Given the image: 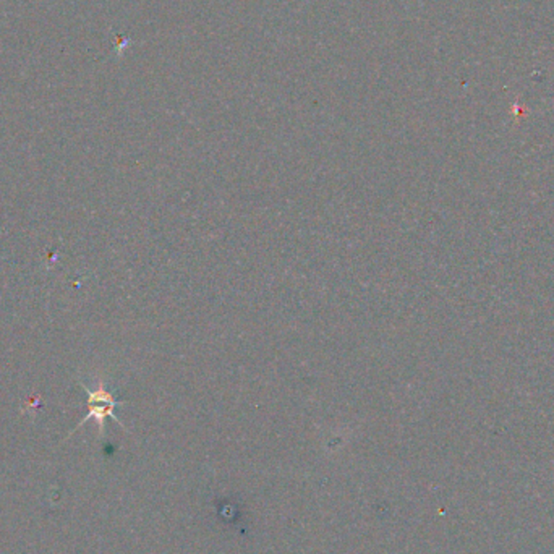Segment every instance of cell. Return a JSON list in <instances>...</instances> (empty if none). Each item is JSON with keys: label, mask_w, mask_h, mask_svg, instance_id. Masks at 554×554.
Here are the masks:
<instances>
[{"label": "cell", "mask_w": 554, "mask_h": 554, "mask_svg": "<svg viewBox=\"0 0 554 554\" xmlns=\"http://www.w3.org/2000/svg\"><path fill=\"white\" fill-rule=\"evenodd\" d=\"M81 386H83L86 396H88V413H86V417L78 423V426H76L73 431H76L78 428L83 426L86 422L94 420L96 423H98L99 435L104 436L105 420H107V418H112V420L117 422L120 426H123V423L119 420L117 415H115V408H117L119 406H122L123 401L115 399V396L109 391L104 381H99L98 386H96L94 389L88 388L83 383H81ZM73 431H71L70 435H73Z\"/></svg>", "instance_id": "6da1fadb"}]
</instances>
